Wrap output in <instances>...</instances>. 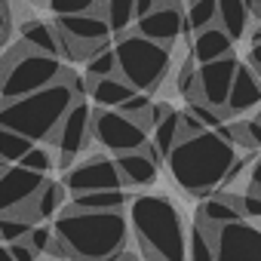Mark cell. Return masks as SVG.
<instances>
[{"mask_svg": "<svg viewBox=\"0 0 261 261\" xmlns=\"http://www.w3.org/2000/svg\"><path fill=\"white\" fill-rule=\"evenodd\" d=\"M129 243V221L123 212L65 209L53 224L49 255L68 261H108Z\"/></svg>", "mask_w": 261, "mask_h": 261, "instance_id": "6da1fadb", "label": "cell"}, {"mask_svg": "<svg viewBox=\"0 0 261 261\" xmlns=\"http://www.w3.org/2000/svg\"><path fill=\"white\" fill-rule=\"evenodd\" d=\"M166 163L181 191L206 200L221 191L230 166L237 163V145L221 129H206L194 139H181L166 157Z\"/></svg>", "mask_w": 261, "mask_h": 261, "instance_id": "7a4b0ae2", "label": "cell"}, {"mask_svg": "<svg viewBox=\"0 0 261 261\" xmlns=\"http://www.w3.org/2000/svg\"><path fill=\"white\" fill-rule=\"evenodd\" d=\"M129 227L139 237L145 261H185L188 237L178 206L160 194H142L129 203Z\"/></svg>", "mask_w": 261, "mask_h": 261, "instance_id": "3957f363", "label": "cell"}, {"mask_svg": "<svg viewBox=\"0 0 261 261\" xmlns=\"http://www.w3.org/2000/svg\"><path fill=\"white\" fill-rule=\"evenodd\" d=\"M77 98L80 95L68 83H53L40 92H31L25 98L0 105V126H7L13 133L31 139L34 145L49 142L53 133L59 129V123H62V117L71 111V105Z\"/></svg>", "mask_w": 261, "mask_h": 261, "instance_id": "277c9868", "label": "cell"}, {"mask_svg": "<svg viewBox=\"0 0 261 261\" xmlns=\"http://www.w3.org/2000/svg\"><path fill=\"white\" fill-rule=\"evenodd\" d=\"M0 71H4V86H0V105L25 98L31 92H40L53 83H59L65 65L56 56L34 53L25 40H16V46L7 49L0 59Z\"/></svg>", "mask_w": 261, "mask_h": 261, "instance_id": "5b68a950", "label": "cell"}, {"mask_svg": "<svg viewBox=\"0 0 261 261\" xmlns=\"http://www.w3.org/2000/svg\"><path fill=\"white\" fill-rule=\"evenodd\" d=\"M117 53V74L133 86L136 92H154L172 68V53L169 46H160L139 31H126L114 40Z\"/></svg>", "mask_w": 261, "mask_h": 261, "instance_id": "8992f818", "label": "cell"}, {"mask_svg": "<svg viewBox=\"0 0 261 261\" xmlns=\"http://www.w3.org/2000/svg\"><path fill=\"white\" fill-rule=\"evenodd\" d=\"M56 31L62 40V62H86L98 49L111 46V25L101 13H80V16H56Z\"/></svg>", "mask_w": 261, "mask_h": 261, "instance_id": "52a82bcc", "label": "cell"}, {"mask_svg": "<svg viewBox=\"0 0 261 261\" xmlns=\"http://www.w3.org/2000/svg\"><path fill=\"white\" fill-rule=\"evenodd\" d=\"M89 142H92V108L86 105V98H77L49 139V145L56 148V166L62 172L71 169L77 157L89 148Z\"/></svg>", "mask_w": 261, "mask_h": 261, "instance_id": "ba28073f", "label": "cell"}, {"mask_svg": "<svg viewBox=\"0 0 261 261\" xmlns=\"http://www.w3.org/2000/svg\"><path fill=\"white\" fill-rule=\"evenodd\" d=\"M92 139L105 151H111L114 157L117 154H129V151H139V148H145L151 142L148 133L133 117H126L123 111H111V108L92 111Z\"/></svg>", "mask_w": 261, "mask_h": 261, "instance_id": "9c48e42d", "label": "cell"}, {"mask_svg": "<svg viewBox=\"0 0 261 261\" xmlns=\"http://www.w3.org/2000/svg\"><path fill=\"white\" fill-rule=\"evenodd\" d=\"M62 185L71 197H80V194H95V191H120L126 188L123 178H120V169L111 157L105 154H89L83 160H77L71 169H65L62 175Z\"/></svg>", "mask_w": 261, "mask_h": 261, "instance_id": "30bf717a", "label": "cell"}, {"mask_svg": "<svg viewBox=\"0 0 261 261\" xmlns=\"http://www.w3.org/2000/svg\"><path fill=\"white\" fill-rule=\"evenodd\" d=\"M215 261H261V227L233 221L215 230Z\"/></svg>", "mask_w": 261, "mask_h": 261, "instance_id": "8fae6325", "label": "cell"}, {"mask_svg": "<svg viewBox=\"0 0 261 261\" xmlns=\"http://www.w3.org/2000/svg\"><path fill=\"white\" fill-rule=\"evenodd\" d=\"M237 71H240V59L233 53L224 56V59H215L209 65H197V83H200V98L197 101H206V105L224 111Z\"/></svg>", "mask_w": 261, "mask_h": 261, "instance_id": "7c38bea8", "label": "cell"}, {"mask_svg": "<svg viewBox=\"0 0 261 261\" xmlns=\"http://www.w3.org/2000/svg\"><path fill=\"white\" fill-rule=\"evenodd\" d=\"M46 175L31 172L25 166H4L0 163V215H10L13 209L25 206L40 188H43Z\"/></svg>", "mask_w": 261, "mask_h": 261, "instance_id": "4fadbf2b", "label": "cell"}, {"mask_svg": "<svg viewBox=\"0 0 261 261\" xmlns=\"http://www.w3.org/2000/svg\"><path fill=\"white\" fill-rule=\"evenodd\" d=\"M133 31H139L142 37L160 43V46H175L178 37L185 34V13H181V4H160L151 16L139 19L133 25Z\"/></svg>", "mask_w": 261, "mask_h": 261, "instance_id": "5bb4252c", "label": "cell"}, {"mask_svg": "<svg viewBox=\"0 0 261 261\" xmlns=\"http://www.w3.org/2000/svg\"><path fill=\"white\" fill-rule=\"evenodd\" d=\"M117 169H120V178L126 188H148L157 181V169L163 163V157L157 154V148L148 142L145 148L139 151H129V154H117L114 157Z\"/></svg>", "mask_w": 261, "mask_h": 261, "instance_id": "9a60e30c", "label": "cell"}, {"mask_svg": "<svg viewBox=\"0 0 261 261\" xmlns=\"http://www.w3.org/2000/svg\"><path fill=\"white\" fill-rule=\"evenodd\" d=\"M261 105V74L252 68V65H243L240 62V71L233 77V86H230V95H227V120L237 117V114H246V111H255Z\"/></svg>", "mask_w": 261, "mask_h": 261, "instance_id": "2e32d148", "label": "cell"}, {"mask_svg": "<svg viewBox=\"0 0 261 261\" xmlns=\"http://www.w3.org/2000/svg\"><path fill=\"white\" fill-rule=\"evenodd\" d=\"M230 53H233V40H230V34H227L221 25H212V28L194 34L191 59H194L197 65H209V62L224 59V56H230Z\"/></svg>", "mask_w": 261, "mask_h": 261, "instance_id": "e0dca14e", "label": "cell"}, {"mask_svg": "<svg viewBox=\"0 0 261 261\" xmlns=\"http://www.w3.org/2000/svg\"><path fill=\"white\" fill-rule=\"evenodd\" d=\"M209 237L215 233V230H221L224 224H233V221H243V212L240 209H233L218 191L212 194V197H206L200 206H197V218H194Z\"/></svg>", "mask_w": 261, "mask_h": 261, "instance_id": "ac0fdd59", "label": "cell"}, {"mask_svg": "<svg viewBox=\"0 0 261 261\" xmlns=\"http://www.w3.org/2000/svg\"><path fill=\"white\" fill-rule=\"evenodd\" d=\"M19 40H25L34 53H43V56H56V59H62V40H59L56 25H49V22L28 19V22L22 25V37H19Z\"/></svg>", "mask_w": 261, "mask_h": 261, "instance_id": "d6986e66", "label": "cell"}, {"mask_svg": "<svg viewBox=\"0 0 261 261\" xmlns=\"http://www.w3.org/2000/svg\"><path fill=\"white\" fill-rule=\"evenodd\" d=\"M136 89L129 86L120 74H114V77H101V80H89V95H92V101L98 105V108H111V111H117L129 95H133Z\"/></svg>", "mask_w": 261, "mask_h": 261, "instance_id": "ffe728a7", "label": "cell"}, {"mask_svg": "<svg viewBox=\"0 0 261 261\" xmlns=\"http://www.w3.org/2000/svg\"><path fill=\"white\" fill-rule=\"evenodd\" d=\"M133 197L126 194V188L120 191H95V194H80L71 200V209H83V212H123Z\"/></svg>", "mask_w": 261, "mask_h": 261, "instance_id": "44dd1931", "label": "cell"}, {"mask_svg": "<svg viewBox=\"0 0 261 261\" xmlns=\"http://www.w3.org/2000/svg\"><path fill=\"white\" fill-rule=\"evenodd\" d=\"M98 13L111 25V34L120 37L126 31H133V25H136V0H101Z\"/></svg>", "mask_w": 261, "mask_h": 261, "instance_id": "7402d4cb", "label": "cell"}, {"mask_svg": "<svg viewBox=\"0 0 261 261\" xmlns=\"http://www.w3.org/2000/svg\"><path fill=\"white\" fill-rule=\"evenodd\" d=\"M249 16L252 13L243 0H218V25L230 34L233 43L249 31Z\"/></svg>", "mask_w": 261, "mask_h": 261, "instance_id": "603a6c76", "label": "cell"}, {"mask_svg": "<svg viewBox=\"0 0 261 261\" xmlns=\"http://www.w3.org/2000/svg\"><path fill=\"white\" fill-rule=\"evenodd\" d=\"M218 25V0H191L185 13V34H200Z\"/></svg>", "mask_w": 261, "mask_h": 261, "instance_id": "cb8c5ba5", "label": "cell"}, {"mask_svg": "<svg viewBox=\"0 0 261 261\" xmlns=\"http://www.w3.org/2000/svg\"><path fill=\"white\" fill-rule=\"evenodd\" d=\"M178 114H181V111L172 108V111L151 129V145L157 148V154H160L163 160H166V157L172 154V148L178 145Z\"/></svg>", "mask_w": 261, "mask_h": 261, "instance_id": "d4e9b609", "label": "cell"}, {"mask_svg": "<svg viewBox=\"0 0 261 261\" xmlns=\"http://www.w3.org/2000/svg\"><path fill=\"white\" fill-rule=\"evenodd\" d=\"M65 185L62 181H43V188L34 194V209H37V218L46 221V218H56L62 203H65Z\"/></svg>", "mask_w": 261, "mask_h": 261, "instance_id": "484cf974", "label": "cell"}, {"mask_svg": "<svg viewBox=\"0 0 261 261\" xmlns=\"http://www.w3.org/2000/svg\"><path fill=\"white\" fill-rule=\"evenodd\" d=\"M31 148H34L31 139L13 133V129H7V126H0V163H4V166L22 163V157H25Z\"/></svg>", "mask_w": 261, "mask_h": 261, "instance_id": "4316f807", "label": "cell"}, {"mask_svg": "<svg viewBox=\"0 0 261 261\" xmlns=\"http://www.w3.org/2000/svg\"><path fill=\"white\" fill-rule=\"evenodd\" d=\"M188 261H215V233L209 237L197 221L191 224V237H188Z\"/></svg>", "mask_w": 261, "mask_h": 261, "instance_id": "83f0119b", "label": "cell"}, {"mask_svg": "<svg viewBox=\"0 0 261 261\" xmlns=\"http://www.w3.org/2000/svg\"><path fill=\"white\" fill-rule=\"evenodd\" d=\"M83 68H86V80L114 77V74H117V53H114V46H105V49H98L95 56H89V59L83 62Z\"/></svg>", "mask_w": 261, "mask_h": 261, "instance_id": "f1b7e54d", "label": "cell"}, {"mask_svg": "<svg viewBox=\"0 0 261 261\" xmlns=\"http://www.w3.org/2000/svg\"><path fill=\"white\" fill-rule=\"evenodd\" d=\"M175 89H178L188 101H197V98H200L197 62H194V59H185V62H181V68H178V80H175Z\"/></svg>", "mask_w": 261, "mask_h": 261, "instance_id": "f546056e", "label": "cell"}, {"mask_svg": "<svg viewBox=\"0 0 261 261\" xmlns=\"http://www.w3.org/2000/svg\"><path fill=\"white\" fill-rule=\"evenodd\" d=\"M188 114H194L206 129H221L224 123H227V111H221V108H212V105H206V101H188V108H185Z\"/></svg>", "mask_w": 261, "mask_h": 261, "instance_id": "4dcf8cb0", "label": "cell"}, {"mask_svg": "<svg viewBox=\"0 0 261 261\" xmlns=\"http://www.w3.org/2000/svg\"><path fill=\"white\" fill-rule=\"evenodd\" d=\"M31 227H34V224L22 221V218H16V215H0V243H4V246L19 243V240H25V237L31 233Z\"/></svg>", "mask_w": 261, "mask_h": 261, "instance_id": "1f68e13d", "label": "cell"}, {"mask_svg": "<svg viewBox=\"0 0 261 261\" xmlns=\"http://www.w3.org/2000/svg\"><path fill=\"white\" fill-rule=\"evenodd\" d=\"M19 166H25V169H31V172H40V175H46L53 166H56V157H53V151H46V148H40V145H34L25 157H22V163Z\"/></svg>", "mask_w": 261, "mask_h": 261, "instance_id": "d6a6232c", "label": "cell"}, {"mask_svg": "<svg viewBox=\"0 0 261 261\" xmlns=\"http://www.w3.org/2000/svg\"><path fill=\"white\" fill-rule=\"evenodd\" d=\"M101 0H49V10L56 16H80V13H98Z\"/></svg>", "mask_w": 261, "mask_h": 261, "instance_id": "836d02e7", "label": "cell"}, {"mask_svg": "<svg viewBox=\"0 0 261 261\" xmlns=\"http://www.w3.org/2000/svg\"><path fill=\"white\" fill-rule=\"evenodd\" d=\"M25 243L40 255V252H46L49 249V243H53V227H46V224H34L31 227V233L25 237Z\"/></svg>", "mask_w": 261, "mask_h": 261, "instance_id": "e575fe53", "label": "cell"}, {"mask_svg": "<svg viewBox=\"0 0 261 261\" xmlns=\"http://www.w3.org/2000/svg\"><path fill=\"white\" fill-rule=\"evenodd\" d=\"M200 133H206V126H203L194 114L181 111V114H178V142H181V139H194V136H200Z\"/></svg>", "mask_w": 261, "mask_h": 261, "instance_id": "d590c367", "label": "cell"}, {"mask_svg": "<svg viewBox=\"0 0 261 261\" xmlns=\"http://www.w3.org/2000/svg\"><path fill=\"white\" fill-rule=\"evenodd\" d=\"M13 37V13H10V0H0V46Z\"/></svg>", "mask_w": 261, "mask_h": 261, "instance_id": "8d00e7d4", "label": "cell"}, {"mask_svg": "<svg viewBox=\"0 0 261 261\" xmlns=\"http://www.w3.org/2000/svg\"><path fill=\"white\" fill-rule=\"evenodd\" d=\"M7 249H10L13 261H37V252H34V249L25 243V240H19V243H10Z\"/></svg>", "mask_w": 261, "mask_h": 261, "instance_id": "74e56055", "label": "cell"}, {"mask_svg": "<svg viewBox=\"0 0 261 261\" xmlns=\"http://www.w3.org/2000/svg\"><path fill=\"white\" fill-rule=\"evenodd\" d=\"M246 123V133H249V139H252V145H255V151L261 148V108L249 117V120H243Z\"/></svg>", "mask_w": 261, "mask_h": 261, "instance_id": "f35d334b", "label": "cell"}, {"mask_svg": "<svg viewBox=\"0 0 261 261\" xmlns=\"http://www.w3.org/2000/svg\"><path fill=\"white\" fill-rule=\"evenodd\" d=\"M157 7H160V0H136V22L145 19V16H151Z\"/></svg>", "mask_w": 261, "mask_h": 261, "instance_id": "ab89813d", "label": "cell"}, {"mask_svg": "<svg viewBox=\"0 0 261 261\" xmlns=\"http://www.w3.org/2000/svg\"><path fill=\"white\" fill-rule=\"evenodd\" d=\"M249 185H255L261 191V157L252 160V169H249Z\"/></svg>", "mask_w": 261, "mask_h": 261, "instance_id": "60d3db41", "label": "cell"}, {"mask_svg": "<svg viewBox=\"0 0 261 261\" xmlns=\"http://www.w3.org/2000/svg\"><path fill=\"white\" fill-rule=\"evenodd\" d=\"M249 65L261 74V43H252V49H249Z\"/></svg>", "mask_w": 261, "mask_h": 261, "instance_id": "b9f144b4", "label": "cell"}, {"mask_svg": "<svg viewBox=\"0 0 261 261\" xmlns=\"http://www.w3.org/2000/svg\"><path fill=\"white\" fill-rule=\"evenodd\" d=\"M108 261H142L136 252H129V249H123V252H117L114 258H108Z\"/></svg>", "mask_w": 261, "mask_h": 261, "instance_id": "7bdbcfd3", "label": "cell"}, {"mask_svg": "<svg viewBox=\"0 0 261 261\" xmlns=\"http://www.w3.org/2000/svg\"><path fill=\"white\" fill-rule=\"evenodd\" d=\"M0 261H13V255H10V249L0 243Z\"/></svg>", "mask_w": 261, "mask_h": 261, "instance_id": "ee69618b", "label": "cell"}, {"mask_svg": "<svg viewBox=\"0 0 261 261\" xmlns=\"http://www.w3.org/2000/svg\"><path fill=\"white\" fill-rule=\"evenodd\" d=\"M160 4H181V0H160Z\"/></svg>", "mask_w": 261, "mask_h": 261, "instance_id": "f6af8a7d", "label": "cell"}, {"mask_svg": "<svg viewBox=\"0 0 261 261\" xmlns=\"http://www.w3.org/2000/svg\"><path fill=\"white\" fill-rule=\"evenodd\" d=\"M188 4H191V0H188Z\"/></svg>", "mask_w": 261, "mask_h": 261, "instance_id": "bcb514c9", "label": "cell"}, {"mask_svg": "<svg viewBox=\"0 0 261 261\" xmlns=\"http://www.w3.org/2000/svg\"><path fill=\"white\" fill-rule=\"evenodd\" d=\"M258 25H261V22H258Z\"/></svg>", "mask_w": 261, "mask_h": 261, "instance_id": "7dc6e473", "label": "cell"}]
</instances>
